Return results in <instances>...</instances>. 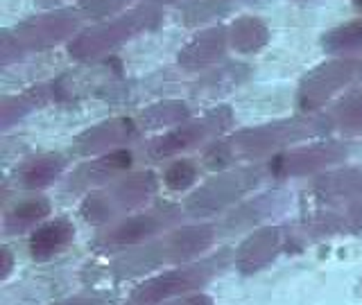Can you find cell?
Returning a JSON list of instances; mask_svg holds the SVG:
<instances>
[{"mask_svg":"<svg viewBox=\"0 0 362 305\" xmlns=\"http://www.w3.org/2000/svg\"><path fill=\"white\" fill-rule=\"evenodd\" d=\"M331 127H335L333 113H315V116H301L263 124V127L243 129L231 133L229 138L213 143L204 154V163L209 167H226L243 161H258V158L274 154L288 145L301 143L310 136H320Z\"/></svg>","mask_w":362,"mask_h":305,"instance_id":"cell-1","label":"cell"},{"mask_svg":"<svg viewBox=\"0 0 362 305\" xmlns=\"http://www.w3.org/2000/svg\"><path fill=\"white\" fill-rule=\"evenodd\" d=\"M220 226L215 224H192L177 231H165L139 246L124 249L107 265V276L111 278H134L147 271H158L168 265L188 263L206 249L213 246Z\"/></svg>","mask_w":362,"mask_h":305,"instance_id":"cell-2","label":"cell"},{"mask_svg":"<svg viewBox=\"0 0 362 305\" xmlns=\"http://www.w3.org/2000/svg\"><path fill=\"white\" fill-rule=\"evenodd\" d=\"M156 192V177L154 172H136L122 179H113V184L100 186L95 192L82 201L79 215L88 224H109L124 217L134 208L150 201Z\"/></svg>","mask_w":362,"mask_h":305,"instance_id":"cell-3","label":"cell"},{"mask_svg":"<svg viewBox=\"0 0 362 305\" xmlns=\"http://www.w3.org/2000/svg\"><path fill=\"white\" fill-rule=\"evenodd\" d=\"M158 20H161V9L154 5L129 9L116 18H111L107 23H98L95 28L77 34L71 41V45H68V52L75 59H95V56L116 50L122 43H127L139 37V34L152 30Z\"/></svg>","mask_w":362,"mask_h":305,"instance_id":"cell-4","label":"cell"},{"mask_svg":"<svg viewBox=\"0 0 362 305\" xmlns=\"http://www.w3.org/2000/svg\"><path fill=\"white\" fill-rule=\"evenodd\" d=\"M229 263V251L213 253L209 258L199 260V263L181 265L177 269H170L165 274H156L150 280L141 282L139 287L132 292V303H161L170 299H179L188 292H199L204 285L220 274V271Z\"/></svg>","mask_w":362,"mask_h":305,"instance_id":"cell-5","label":"cell"},{"mask_svg":"<svg viewBox=\"0 0 362 305\" xmlns=\"http://www.w3.org/2000/svg\"><path fill=\"white\" fill-rule=\"evenodd\" d=\"M79 20L82 18H79L77 11L59 9L52 11V14L34 16L21 23L14 30L3 34V48H0L3 64H9L11 59L23 56L25 52L52 48V45L62 43L64 39L73 37L79 28Z\"/></svg>","mask_w":362,"mask_h":305,"instance_id":"cell-6","label":"cell"},{"mask_svg":"<svg viewBox=\"0 0 362 305\" xmlns=\"http://www.w3.org/2000/svg\"><path fill=\"white\" fill-rule=\"evenodd\" d=\"M269 174L267 167L260 165H243L238 169H226L215 179H209L188 197L186 213L192 217H213L215 213L233 206L238 199L249 195L263 177Z\"/></svg>","mask_w":362,"mask_h":305,"instance_id":"cell-7","label":"cell"},{"mask_svg":"<svg viewBox=\"0 0 362 305\" xmlns=\"http://www.w3.org/2000/svg\"><path fill=\"white\" fill-rule=\"evenodd\" d=\"M181 217V208L177 206H154L139 215H124V217L116 220L109 229L102 231L95 240L93 249L100 253H113V251H124V249L139 246L152 237L170 231Z\"/></svg>","mask_w":362,"mask_h":305,"instance_id":"cell-8","label":"cell"},{"mask_svg":"<svg viewBox=\"0 0 362 305\" xmlns=\"http://www.w3.org/2000/svg\"><path fill=\"white\" fill-rule=\"evenodd\" d=\"M226 127H231V111L226 107H220L197 120H190V122L184 120L181 124H177V127L165 131L161 138L152 140L147 152H150L152 158L175 156L184 150H190V147H197V145L213 140L215 136L226 131Z\"/></svg>","mask_w":362,"mask_h":305,"instance_id":"cell-9","label":"cell"},{"mask_svg":"<svg viewBox=\"0 0 362 305\" xmlns=\"http://www.w3.org/2000/svg\"><path fill=\"white\" fill-rule=\"evenodd\" d=\"M362 73V59H335L328 61L303 79L299 90V107L303 111L320 109L344 86H349Z\"/></svg>","mask_w":362,"mask_h":305,"instance_id":"cell-10","label":"cell"},{"mask_svg":"<svg viewBox=\"0 0 362 305\" xmlns=\"http://www.w3.org/2000/svg\"><path fill=\"white\" fill-rule=\"evenodd\" d=\"M292 231L283 229V226H267V229L254 231L247 240L238 246L235 251V269L240 274H256L258 269L267 267L272 260L279 258L290 242L294 240Z\"/></svg>","mask_w":362,"mask_h":305,"instance_id":"cell-11","label":"cell"},{"mask_svg":"<svg viewBox=\"0 0 362 305\" xmlns=\"http://www.w3.org/2000/svg\"><path fill=\"white\" fill-rule=\"evenodd\" d=\"M344 156H346V147L339 143L310 145V147H299V150L274 156L267 163V169L272 177H299V174H308L320 167L342 161Z\"/></svg>","mask_w":362,"mask_h":305,"instance_id":"cell-12","label":"cell"},{"mask_svg":"<svg viewBox=\"0 0 362 305\" xmlns=\"http://www.w3.org/2000/svg\"><path fill=\"white\" fill-rule=\"evenodd\" d=\"M145 133L143 124L136 118H113L107 122H100L95 127L86 129L75 138V152L77 154H105L120 150V145H127L134 138Z\"/></svg>","mask_w":362,"mask_h":305,"instance_id":"cell-13","label":"cell"},{"mask_svg":"<svg viewBox=\"0 0 362 305\" xmlns=\"http://www.w3.org/2000/svg\"><path fill=\"white\" fill-rule=\"evenodd\" d=\"M132 161H134V156L127 150L107 152L105 156H100L98 161H90V163H84L82 167H77L66 188L71 192L100 188V186L109 184V181L118 179L124 169H129Z\"/></svg>","mask_w":362,"mask_h":305,"instance_id":"cell-14","label":"cell"},{"mask_svg":"<svg viewBox=\"0 0 362 305\" xmlns=\"http://www.w3.org/2000/svg\"><path fill=\"white\" fill-rule=\"evenodd\" d=\"M288 199L290 197L286 195V192H279V190L267 192V195H258L254 199H247L220 224V231H224V233H238V231L252 229L254 224L283 213Z\"/></svg>","mask_w":362,"mask_h":305,"instance_id":"cell-15","label":"cell"},{"mask_svg":"<svg viewBox=\"0 0 362 305\" xmlns=\"http://www.w3.org/2000/svg\"><path fill=\"white\" fill-rule=\"evenodd\" d=\"M73 237H75V226L66 217L41 222L30 235V256L37 263H48V260L59 256L73 242Z\"/></svg>","mask_w":362,"mask_h":305,"instance_id":"cell-16","label":"cell"},{"mask_svg":"<svg viewBox=\"0 0 362 305\" xmlns=\"http://www.w3.org/2000/svg\"><path fill=\"white\" fill-rule=\"evenodd\" d=\"M226 43H229V30L213 28V30L202 32L181 48L179 64L184 68H190V71L213 66L215 61H220V56L224 54Z\"/></svg>","mask_w":362,"mask_h":305,"instance_id":"cell-17","label":"cell"},{"mask_svg":"<svg viewBox=\"0 0 362 305\" xmlns=\"http://www.w3.org/2000/svg\"><path fill=\"white\" fill-rule=\"evenodd\" d=\"M356 231H362V203H346L324 210L303 224L305 235H346Z\"/></svg>","mask_w":362,"mask_h":305,"instance_id":"cell-18","label":"cell"},{"mask_svg":"<svg viewBox=\"0 0 362 305\" xmlns=\"http://www.w3.org/2000/svg\"><path fill=\"white\" fill-rule=\"evenodd\" d=\"M50 215V203L43 197H25L16 201L5 213L3 220V229L7 235H18L25 233L30 229H37L41 222H45V217Z\"/></svg>","mask_w":362,"mask_h":305,"instance_id":"cell-19","label":"cell"},{"mask_svg":"<svg viewBox=\"0 0 362 305\" xmlns=\"http://www.w3.org/2000/svg\"><path fill=\"white\" fill-rule=\"evenodd\" d=\"M64 167H66V161L59 154H41V156L28 158V161L16 169V179H18V184L25 188H45L62 177Z\"/></svg>","mask_w":362,"mask_h":305,"instance_id":"cell-20","label":"cell"},{"mask_svg":"<svg viewBox=\"0 0 362 305\" xmlns=\"http://www.w3.org/2000/svg\"><path fill=\"white\" fill-rule=\"evenodd\" d=\"M315 192L324 199H351L362 195V167H351L344 172H333L317 179Z\"/></svg>","mask_w":362,"mask_h":305,"instance_id":"cell-21","label":"cell"},{"mask_svg":"<svg viewBox=\"0 0 362 305\" xmlns=\"http://www.w3.org/2000/svg\"><path fill=\"white\" fill-rule=\"evenodd\" d=\"M269 39V32L265 28L263 20H258L254 16H243L233 20V25L229 28V43L231 48L249 54V52H256L260 50Z\"/></svg>","mask_w":362,"mask_h":305,"instance_id":"cell-22","label":"cell"},{"mask_svg":"<svg viewBox=\"0 0 362 305\" xmlns=\"http://www.w3.org/2000/svg\"><path fill=\"white\" fill-rule=\"evenodd\" d=\"M188 118V107L184 102H161V104H154L150 109H145L139 120L143 124L145 131H154V129H173L177 124H181Z\"/></svg>","mask_w":362,"mask_h":305,"instance_id":"cell-23","label":"cell"},{"mask_svg":"<svg viewBox=\"0 0 362 305\" xmlns=\"http://www.w3.org/2000/svg\"><path fill=\"white\" fill-rule=\"evenodd\" d=\"M362 48V20L346 23L342 28H335L324 37V50L326 52H351Z\"/></svg>","mask_w":362,"mask_h":305,"instance_id":"cell-24","label":"cell"},{"mask_svg":"<svg viewBox=\"0 0 362 305\" xmlns=\"http://www.w3.org/2000/svg\"><path fill=\"white\" fill-rule=\"evenodd\" d=\"M233 0H188L181 7V18L188 25H197V23H206L211 18H218L231 9Z\"/></svg>","mask_w":362,"mask_h":305,"instance_id":"cell-25","label":"cell"},{"mask_svg":"<svg viewBox=\"0 0 362 305\" xmlns=\"http://www.w3.org/2000/svg\"><path fill=\"white\" fill-rule=\"evenodd\" d=\"M333 118H335V127H339L346 133L362 131V90L346 97L342 104L333 111Z\"/></svg>","mask_w":362,"mask_h":305,"instance_id":"cell-26","label":"cell"},{"mask_svg":"<svg viewBox=\"0 0 362 305\" xmlns=\"http://www.w3.org/2000/svg\"><path fill=\"white\" fill-rule=\"evenodd\" d=\"M197 179V165L192 161H175L165 167L163 172V184L170 188V190H186L195 184Z\"/></svg>","mask_w":362,"mask_h":305,"instance_id":"cell-27","label":"cell"},{"mask_svg":"<svg viewBox=\"0 0 362 305\" xmlns=\"http://www.w3.org/2000/svg\"><path fill=\"white\" fill-rule=\"evenodd\" d=\"M129 3L132 0H82L79 14H84L88 18H102V16L116 14L118 9L127 7Z\"/></svg>","mask_w":362,"mask_h":305,"instance_id":"cell-28","label":"cell"},{"mask_svg":"<svg viewBox=\"0 0 362 305\" xmlns=\"http://www.w3.org/2000/svg\"><path fill=\"white\" fill-rule=\"evenodd\" d=\"M0 256H3V267H0V278H7L11 274V253H9V249L5 246L3 251H0Z\"/></svg>","mask_w":362,"mask_h":305,"instance_id":"cell-29","label":"cell"},{"mask_svg":"<svg viewBox=\"0 0 362 305\" xmlns=\"http://www.w3.org/2000/svg\"><path fill=\"white\" fill-rule=\"evenodd\" d=\"M354 5H356V9H360V11H362V0H354Z\"/></svg>","mask_w":362,"mask_h":305,"instance_id":"cell-30","label":"cell"},{"mask_svg":"<svg viewBox=\"0 0 362 305\" xmlns=\"http://www.w3.org/2000/svg\"><path fill=\"white\" fill-rule=\"evenodd\" d=\"M41 3H59V0H41Z\"/></svg>","mask_w":362,"mask_h":305,"instance_id":"cell-31","label":"cell"}]
</instances>
